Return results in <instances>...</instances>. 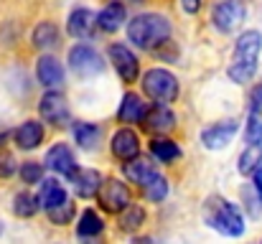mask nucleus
Masks as SVG:
<instances>
[{
	"mask_svg": "<svg viewBox=\"0 0 262 244\" xmlns=\"http://www.w3.org/2000/svg\"><path fill=\"white\" fill-rule=\"evenodd\" d=\"M171 38V23L161 13H140L127 23V41L143 51H156Z\"/></svg>",
	"mask_w": 262,
	"mask_h": 244,
	"instance_id": "1",
	"label": "nucleus"
},
{
	"mask_svg": "<svg viewBox=\"0 0 262 244\" xmlns=\"http://www.w3.org/2000/svg\"><path fill=\"white\" fill-rule=\"evenodd\" d=\"M262 51V33L260 31H245L234 43V56L227 69L229 79L234 84H247L257 72V59Z\"/></svg>",
	"mask_w": 262,
	"mask_h": 244,
	"instance_id": "2",
	"label": "nucleus"
},
{
	"mask_svg": "<svg viewBox=\"0 0 262 244\" xmlns=\"http://www.w3.org/2000/svg\"><path fill=\"white\" fill-rule=\"evenodd\" d=\"M201 214H204V221L206 227H211L214 232L224 234V237H242L245 234V216L242 211L222 198V196H209L201 206Z\"/></svg>",
	"mask_w": 262,
	"mask_h": 244,
	"instance_id": "3",
	"label": "nucleus"
},
{
	"mask_svg": "<svg viewBox=\"0 0 262 244\" xmlns=\"http://www.w3.org/2000/svg\"><path fill=\"white\" fill-rule=\"evenodd\" d=\"M140 84H143V92L158 104H171L178 97V79L168 69H148Z\"/></svg>",
	"mask_w": 262,
	"mask_h": 244,
	"instance_id": "4",
	"label": "nucleus"
},
{
	"mask_svg": "<svg viewBox=\"0 0 262 244\" xmlns=\"http://www.w3.org/2000/svg\"><path fill=\"white\" fill-rule=\"evenodd\" d=\"M69 66H72V72H74L77 77L89 79V77H97V74L104 72V59H102V54H99L94 46L77 43V46H72V51H69Z\"/></svg>",
	"mask_w": 262,
	"mask_h": 244,
	"instance_id": "5",
	"label": "nucleus"
},
{
	"mask_svg": "<svg viewBox=\"0 0 262 244\" xmlns=\"http://www.w3.org/2000/svg\"><path fill=\"white\" fill-rule=\"evenodd\" d=\"M99 198V206L107 211V214H122L130 204H133V196L127 191V186L120 181V178H107L97 193Z\"/></svg>",
	"mask_w": 262,
	"mask_h": 244,
	"instance_id": "6",
	"label": "nucleus"
},
{
	"mask_svg": "<svg viewBox=\"0 0 262 244\" xmlns=\"http://www.w3.org/2000/svg\"><path fill=\"white\" fill-rule=\"evenodd\" d=\"M245 13H247V8H245L242 0H219L214 5V10H211V23H214L216 31L232 33V31H237L242 26Z\"/></svg>",
	"mask_w": 262,
	"mask_h": 244,
	"instance_id": "7",
	"label": "nucleus"
},
{
	"mask_svg": "<svg viewBox=\"0 0 262 244\" xmlns=\"http://www.w3.org/2000/svg\"><path fill=\"white\" fill-rule=\"evenodd\" d=\"M38 115L54 127H64L69 122V102L59 89H46V94L38 102Z\"/></svg>",
	"mask_w": 262,
	"mask_h": 244,
	"instance_id": "8",
	"label": "nucleus"
},
{
	"mask_svg": "<svg viewBox=\"0 0 262 244\" xmlns=\"http://www.w3.org/2000/svg\"><path fill=\"white\" fill-rule=\"evenodd\" d=\"M107 54H110V61H112L115 72L120 74V79L127 81V84L138 79L140 64H138V56L127 49V43H112V46L107 49Z\"/></svg>",
	"mask_w": 262,
	"mask_h": 244,
	"instance_id": "9",
	"label": "nucleus"
},
{
	"mask_svg": "<svg viewBox=\"0 0 262 244\" xmlns=\"http://www.w3.org/2000/svg\"><path fill=\"white\" fill-rule=\"evenodd\" d=\"M237 130H239V122L234 117L222 120V122H214V125H209V127L201 130V143L209 150H219V148H224L237 135Z\"/></svg>",
	"mask_w": 262,
	"mask_h": 244,
	"instance_id": "10",
	"label": "nucleus"
},
{
	"mask_svg": "<svg viewBox=\"0 0 262 244\" xmlns=\"http://www.w3.org/2000/svg\"><path fill=\"white\" fill-rule=\"evenodd\" d=\"M43 163H46V168H51L54 173L67 175V178H72V175L79 170V168H77V158H74V153H72V148H69L67 143H56V145H51Z\"/></svg>",
	"mask_w": 262,
	"mask_h": 244,
	"instance_id": "11",
	"label": "nucleus"
},
{
	"mask_svg": "<svg viewBox=\"0 0 262 244\" xmlns=\"http://www.w3.org/2000/svg\"><path fill=\"white\" fill-rule=\"evenodd\" d=\"M110 148H112V156H115L117 161H122V163L133 161V158L140 156V138H138L135 130H130V127H120V130L112 135Z\"/></svg>",
	"mask_w": 262,
	"mask_h": 244,
	"instance_id": "12",
	"label": "nucleus"
},
{
	"mask_svg": "<svg viewBox=\"0 0 262 244\" xmlns=\"http://www.w3.org/2000/svg\"><path fill=\"white\" fill-rule=\"evenodd\" d=\"M143 127L148 132H153V135H166V132H171L176 127V115L168 109V104H158L156 102V107H150L145 112Z\"/></svg>",
	"mask_w": 262,
	"mask_h": 244,
	"instance_id": "13",
	"label": "nucleus"
},
{
	"mask_svg": "<svg viewBox=\"0 0 262 244\" xmlns=\"http://www.w3.org/2000/svg\"><path fill=\"white\" fill-rule=\"evenodd\" d=\"M36 77L46 89H61L64 86V66L51 54H43L36 64Z\"/></svg>",
	"mask_w": 262,
	"mask_h": 244,
	"instance_id": "14",
	"label": "nucleus"
},
{
	"mask_svg": "<svg viewBox=\"0 0 262 244\" xmlns=\"http://www.w3.org/2000/svg\"><path fill=\"white\" fill-rule=\"evenodd\" d=\"M69 181H72V186H74V191H77L79 198H94L99 193L102 183H104V178L94 168H79Z\"/></svg>",
	"mask_w": 262,
	"mask_h": 244,
	"instance_id": "15",
	"label": "nucleus"
},
{
	"mask_svg": "<svg viewBox=\"0 0 262 244\" xmlns=\"http://www.w3.org/2000/svg\"><path fill=\"white\" fill-rule=\"evenodd\" d=\"M13 140L20 150H33L43 140V125L38 120H26L20 127L13 130Z\"/></svg>",
	"mask_w": 262,
	"mask_h": 244,
	"instance_id": "16",
	"label": "nucleus"
},
{
	"mask_svg": "<svg viewBox=\"0 0 262 244\" xmlns=\"http://www.w3.org/2000/svg\"><path fill=\"white\" fill-rule=\"evenodd\" d=\"M94 26H97V15L89 8H74L67 18V31L74 38H87Z\"/></svg>",
	"mask_w": 262,
	"mask_h": 244,
	"instance_id": "17",
	"label": "nucleus"
},
{
	"mask_svg": "<svg viewBox=\"0 0 262 244\" xmlns=\"http://www.w3.org/2000/svg\"><path fill=\"white\" fill-rule=\"evenodd\" d=\"M127 20V10L122 3H107L99 15H97V28H102L104 33H115L117 28H122Z\"/></svg>",
	"mask_w": 262,
	"mask_h": 244,
	"instance_id": "18",
	"label": "nucleus"
},
{
	"mask_svg": "<svg viewBox=\"0 0 262 244\" xmlns=\"http://www.w3.org/2000/svg\"><path fill=\"white\" fill-rule=\"evenodd\" d=\"M31 41H33V46H36L38 51H54V49L59 46V41H61V33H59V28H56L51 20H43V23H38V26L33 28Z\"/></svg>",
	"mask_w": 262,
	"mask_h": 244,
	"instance_id": "19",
	"label": "nucleus"
},
{
	"mask_svg": "<svg viewBox=\"0 0 262 244\" xmlns=\"http://www.w3.org/2000/svg\"><path fill=\"white\" fill-rule=\"evenodd\" d=\"M145 112H148V107H145V102L138 97V94H133V92H127L125 97H122V102H120V109H117V117H120V122H143V117H145Z\"/></svg>",
	"mask_w": 262,
	"mask_h": 244,
	"instance_id": "20",
	"label": "nucleus"
},
{
	"mask_svg": "<svg viewBox=\"0 0 262 244\" xmlns=\"http://www.w3.org/2000/svg\"><path fill=\"white\" fill-rule=\"evenodd\" d=\"M69 196H67V188L56 181V178H46L41 181V191H38V201H41V209L49 211L59 204H64Z\"/></svg>",
	"mask_w": 262,
	"mask_h": 244,
	"instance_id": "21",
	"label": "nucleus"
},
{
	"mask_svg": "<svg viewBox=\"0 0 262 244\" xmlns=\"http://www.w3.org/2000/svg\"><path fill=\"white\" fill-rule=\"evenodd\" d=\"M122 173L127 175L130 183H138V186H145L158 170L153 168V163L145 161V158H133V161H125L122 165Z\"/></svg>",
	"mask_w": 262,
	"mask_h": 244,
	"instance_id": "22",
	"label": "nucleus"
},
{
	"mask_svg": "<svg viewBox=\"0 0 262 244\" xmlns=\"http://www.w3.org/2000/svg\"><path fill=\"white\" fill-rule=\"evenodd\" d=\"M102 229H104V221H102V216L97 214V211H82V216H79V224H77V234L82 237V239H92V237H99L102 234Z\"/></svg>",
	"mask_w": 262,
	"mask_h": 244,
	"instance_id": "23",
	"label": "nucleus"
},
{
	"mask_svg": "<svg viewBox=\"0 0 262 244\" xmlns=\"http://www.w3.org/2000/svg\"><path fill=\"white\" fill-rule=\"evenodd\" d=\"M150 153H153V158H158L161 163H173L181 158V148L171 138H156L150 143Z\"/></svg>",
	"mask_w": 262,
	"mask_h": 244,
	"instance_id": "24",
	"label": "nucleus"
},
{
	"mask_svg": "<svg viewBox=\"0 0 262 244\" xmlns=\"http://www.w3.org/2000/svg\"><path fill=\"white\" fill-rule=\"evenodd\" d=\"M260 165H262V143H252V145H247V150L239 156L237 168H239L242 175H250V178H252V173H255Z\"/></svg>",
	"mask_w": 262,
	"mask_h": 244,
	"instance_id": "25",
	"label": "nucleus"
},
{
	"mask_svg": "<svg viewBox=\"0 0 262 244\" xmlns=\"http://www.w3.org/2000/svg\"><path fill=\"white\" fill-rule=\"evenodd\" d=\"M38 209H41V201H38V196H33V193H28V191H20V193H15V198H13V214H15V216H20V219H28V216H33Z\"/></svg>",
	"mask_w": 262,
	"mask_h": 244,
	"instance_id": "26",
	"label": "nucleus"
},
{
	"mask_svg": "<svg viewBox=\"0 0 262 244\" xmlns=\"http://www.w3.org/2000/svg\"><path fill=\"white\" fill-rule=\"evenodd\" d=\"M74 140H77L82 148L94 150L97 143H99V127L92 125V122H79V125L74 127Z\"/></svg>",
	"mask_w": 262,
	"mask_h": 244,
	"instance_id": "27",
	"label": "nucleus"
},
{
	"mask_svg": "<svg viewBox=\"0 0 262 244\" xmlns=\"http://www.w3.org/2000/svg\"><path fill=\"white\" fill-rule=\"evenodd\" d=\"M143 193H145V198H148V201L158 204V201H163V198L168 196V181H166L161 173H156V175L143 186Z\"/></svg>",
	"mask_w": 262,
	"mask_h": 244,
	"instance_id": "28",
	"label": "nucleus"
},
{
	"mask_svg": "<svg viewBox=\"0 0 262 244\" xmlns=\"http://www.w3.org/2000/svg\"><path fill=\"white\" fill-rule=\"evenodd\" d=\"M143 221H145V211H143V206L130 204V206L122 211V216H120V229H122V232H138Z\"/></svg>",
	"mask_w": 262,
	"mask_h": 244,
	"instance_id": "29",
	"label": "nucleus"
},
{
	"mask_svg": "<svg viewBox=\"0 0 262 244\" xmlns=\"http://www.w3.org/2000/svg\"><path fill=\"white\" fill-rule=\"evenodd\" d=\"M74 204H72V198H67L64 204H59V206H54V209H49L46 214H49V219H51V224H56V227H64V224H72V219H74Z\"/></svg>",
	"mask_w": 262,
	"mask_h": 244,
	"instance_id": "30",
	"label": "nucleus"
},
{
	"mask_svg": "<svg viewBox=\"0 0 262 244\" xmlns=\"http://www.w3.org/2000/svg\"><path fill=\"white\" fill-rule=\"evenodd\" d=\"M242 198H245V206H247L250 216H260V211H262V191L255 186V183L242 188Z\"/></svg>",
	"mask_w": 262,
	"mask_h": 244,
	"instance_id": "31",
	"label": "nucleus"
},
{
	"mask_svg": "<svg viewBox=\"0 0 262 244\" xmlns=\"http://www.w3.org/2000/svg\"><path fill=\"white\" fill-rule=\"evenodd\" d=\"M20 178H23V183L26 186H31V183H41L43 181V165L36 161H26L20 165Z\"/></svg>",
	"mask_w": 262,
	"mask_h": 244,
	"instance_id": "32",
	"label": "nucleus"
},
{
	"mask_svg": "<svg viewBox=\"0 0 262 244\" xmlns=\"http://www.w3.org/2000/svg\"><path fill=\"white\" fill-rule=\"evenodd\" d=\"M245 140H247V145H252V143H262V120L257 117V112H252V115H250V120H247Z\"/></svg>",
	"mask_w": 262,
	"mask_h": 244,
	"instance_id": "33",
	"label": "nucleus"
},
{
	"mask_svg": "<svg viewBox=\"0 0 262 244\" xmlns=\"http://www.w3.org/2000/svg\"><path fill=\"white\" fill-rule=\"evenodd\" d=\"M18 170V163L10 153H0V178H10Z\"/></svg>",
	"mask_w": 262,
	"mask_h": 244,
	"instance_id": "34",
	"label": "nucleus"
},
{
	"mask_svg": "<svg viewBox=\"0 0 262 244\" xmlns=\"http://www.w3.org/2000/svg\"><path fill=\"white\" fill-rule=\"evenodd\" d=\"M250 102H252V112H257L262 107V84H257L255 89H252V94H250Z\"/></svg>",
	"mask_w": 262,
	"mask_h": 244,
	"instance_id": "35",
	"label": "nucleus"
},
{
	"mask_svg": "<svg viewBox=\"0 0 262 244\" xmlns=\"http://www.w3.org/2000/svg\"><path fill=\"white\" fill-rule=\"evenodd\" d=\"M181 5H183V10H186L188 15H193V13L201 10V0H181Z\"/></svg>",
	"mask_w": 262,
	"mask_h": 244,
	"instance_id": "36",
	"label": "nucleus"
},
{
	"mask_svg": "<svg viewBox=\"0 0 262 244\" xmlns=\"http://www.w3.org/2000/svg\"><path fill=\"white\" fill-rule=\"evenodd\" d=\"M5 138H8V130H0V145L5 143Z\"/></svg>",
	"mask_w": 262,
	"mask_h": 244,
	"instance_id": "37",
	"label": "nucleus"
}]
</instances>
